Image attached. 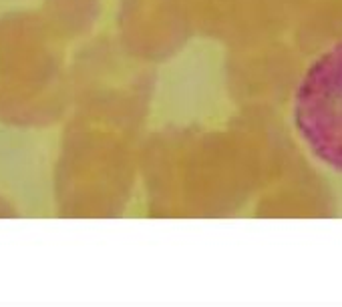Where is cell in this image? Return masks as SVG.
Returning <instances> with one entry per match:
<instances>
[{
  "mask_svg": "<svg viewBox=\"0 0 342 307\" xmlns=\"http://www.w3.org/2000/svg\"><path fill=\"white\" fill-rule=\"evenodd\" d=\"M294 123L312 157L342 173V41L326 49L302 76Z\"/></svg>",
  "mask_w": 342,
  "mask_h": 307,
  "instance_id": "obj_1",
  "label": "cell"
}]
</instances>
